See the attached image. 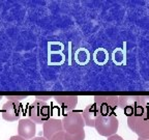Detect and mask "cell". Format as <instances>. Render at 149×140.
<instances>
[{"mask_svg": "<svg viewBox=\"0 0 149 140\" xmlns=\"http://www.w3.org/2000/svg\"><path fill=\"white\" fill-rule=\"evenodd\" d=\"M127 127L142 139H149V112L127 117Z\"/></svg>", "mask_w": 149, "mask_h": 140, "instance_id": "6da1fadb", "label": "cell"}, {"mask_svg": "<svg viewBox=\"0 0 149 140\" xmlns=\"http://www.w3.org/2000/svg\"><path fill=\"white\" fill-rule=\"evenodd\" d=\"M63 130L66 134L70 135H77L82 133L85 128V123H84L83 116H82L81 111H72L66 113L62 118Z\"/></svg>", "mask_w": 149, "mask_h": 140, "instance_id": "7a4b0ae2", "label": "cell"}, {"mask_svg": "<svg viewBox=\"0 0 149 140\" xmlns=\"http://www.w3.org/2000/svg\"><path fill=\"white\" fill-rule=\"evenodd\" d=\"M119 121L117 119L116 115H100L98 114L97 118L95 120V126L94 128L96 129L100 135L110 137L112 135H115L118 130Z\"/></svg>", "mask_w": 149, "mask_h": 140, "instance_id": "3957f363", "label": "cell"}, {"mask_svg": "<svg viewBox=\"0 0 149 140\" xmlns=\"http://www.w3.org/2000/svg\"><path fill=\"white\" fill-rule=\"evenodd\" d=\"M27 114L29 116V119L32 120L35 125H40L50 118L51 110L46 102L35 100L28 108Z\"/></svg>", "mask_w": 149, "mask_h": 140, "instance_id": "277c9868", "label": "cell"}, {"mask_svg": "<svg viewBox=\"0 0 149 140\" xmlns=\"http://www.w3.org/2000/svg\"><path fill=\"white\" fill-rule=\"evenodd\" d=\"M93 98L100 115L114 114V111L119 107V98L117 96H95Z\"/></svg>", "mask_w": 149, "mask_h": 140, "instance_id": "5b68a950", "label": "cell"}, {"mask_svg": "<svg viewBox=\"0 0 149 140\" xmlns=\"http://www.w3.org/2000/svg\"><path fill=\"white\" fill-rule=\"evenodd\" d=\"M1 114H2V118L9 123L19 120L22 115V105L20 104V102L7 101L2 106Z\"/></svg>", "mask_w": 149, "mask_h": 140, "instance_id": "8992f818", "label": "cell"}, {"mask_svg": "<svg viewBox=\"0 0 149 140\" xmlns=\"http://www.w3.org/2000/svg\"><path fill=\"white\" fill-rule=\"evenodd\" d=\"M118 98L119 108L123 110L127 117L139 112V96H120Z\"/></svg>", "mask_w": 149, "mask_h": 140, "instance_id": "52a82bcc", "label": "cell"}, {"mask_svg": "<svg viewBox=\"0 0 149 140\" xmlns=\"http://www.w3.org/2000/svg\"><path fill=\"white\" fill-rule=\"evenodd\" d=\"M42 133H44V137L47 140H51L55 134L59 133L63 130V125L62 120L56 118H49L47 121H45L42 124Z\"/></svg>", "mask_w": 149, "mask_h": 140, "instance_id": "ba28073f", "label": "cell"}, {"mask_svg": "<svg viewBox=\"0 0 149 140\" xmlns=\"http://www.w3.org/2000/svg\"><path fill=\"white\" fill-rule=\"evenodd\" d=\"M36 133V125L29 118L20 119L18 125V135L24 139H32Z\"/></svg>", "mask_w": 149, "mask_h": 140, "instance_id": "9c48e42d", "label": "cell"}, {"mask_svg": "<svg viewBox=\"0 0 149 140\" xmlns=\"http://www.w3.org/2000/svg\"><path fill=\"white\" fill-rule=\"evenodd\" d=\"M53 98L64 113H68V112L72 111L78 104L77 96H58L53 97Z\"/></svg>", "mask_w": 149, "mask_h": 140, "instance_id": "30bf717a", "label": "cell"}, {"mask_svg": "<svg viewBox=\"0 0 149 140\" xmlns=\"http://www.w3.org/2000/svg\"><path fill=\"white\" fill-rule=\"evenodd\" d=\"M98 114H100V112H98L97 107L94 103L86 106V108L82 112V116H83L85 126L91 127V128L95 126V120L97 118Z\"/></svg>", "mask_w": 149, "mask_h": 140, "instance_id": "8fae6325", "label": "cell"}, {"mask_svg": "<svg viewBox=\"0 0 149 140\" xmlns=\"http://www.w3.org/2000/svg\"><path fill=\"white\" fill-rule=\"evenodd\" d=\"M65 140H85V131L77 135H70L65 133Z\"/></svg>", "mask_w": 149, "mask_h": 140, "instance_id": "7c38bea8", "label": "cell"}, {"mask_svg": "<svg viewBox=\"0 0 149 140\" xmlns=\"http://www.w3.org/2000/svg\"><path fill=\"white\" fill-rule=\"evenodd\" d=\"M7 99V101H13V102H20L22 100H25L27 97L25 96H7L5 97Z\"/></svg>", "mask_w": 149, "mask_h": 140, "instance_id": "4fadbf2b", "label": "cell"}, {"mask_svg": "<svg viewBox=\"0 0 149 140\" xmlns=\"http://www.w3.org/2000/svg\"><path fill=\"white\" fill-rule=\"evenodd\" d=\"M51 140H65V132L64 131H61L59 133L55 134V135L52 137Z\"/></svg>", "mask_w": 149, "mask_h": 140, "instance_id": "5bb4252c", "label": "cell"}, {"mask_svg": "<svg viewBox=\"0 0 149 140\" xmlns=\"http://www.w3.org/2000/svg\"><path fill=\"white\" fill-rule=\"evenodd\" d=\"M35 98V100H38V101H42V102H46V101H48V100H50L51 99V97H49V96H36V97H34Z\"/></svg>", "mask_w": 149, "mask_h": 140, "instance_id": "9a60e30c", "label": "cell"}, {"mask_svg": "<svg viewBox=\"0 0 149 140\" xmlns=\"http://www.w3.org/2000/svg\"><path fill=\"white\" fill-rule=\"evenodd\" d=\"M107 140H123V138L121 137V136L117 135V134H115V135H112L110 137H108Z\"/></svg>", "mask_w": 149, "mask_h": 140, "instance_id": "2e32d148", "label": "cell"}, {"mask_svg": "<svg viewBox=\"0 0 149 140\" xmlns=\"http://www.w3.org/2000/svg\"><path fill=\"white\" fill-rule=\"evenodd\" d=\"M8 140H26V139H24V138H22L21 136L16 135V136H12V137L9 138Z\"/></svg>", "mask_w": 149, "mask_h": 140, "instance_id": "e0dca14e", "label": "cell"}, {"mask_svg": "<svg viewBox=\"0 0 149 140\" xmlns=\"http://www.w3.org/2000/svg\"><path fill=\"white\" fill-rule=\"evenodd\" d=\"M31 140H47L45 137H34V138H32Z\"/></svg>", "mask_w": 149, "mask_h": 140, "instance_id": "ac0fdd59", "label": "cell"}, {"mask_svg": "<svg viewBox=\"0 0 149 140\" xmlns=\"http://www.w3.org/2000/svg\"><path fill=\"white\" fill-rule=\"evenodd\" d=\"M138 140H149V139H142V138H138Z\"/></svg>", "mask_w": 149, "mask_h": 140, "instance_id": "d6986e66", "label": "cell"}, {"mask_svg": "<svg viewBox=\"0 0 149 140\" xmlns=\"http://www.w3.org/2000/svg\"><path fill=\"white\" fill-rule=\"evenodd\" d=\"M3 98V97H1V96H0V101H1V99H2Z\"/></svg>", "mask_w": 149, "mask_h": 140, "instance_id": "ffe728a7", "label": "cell"}]
</instances>
